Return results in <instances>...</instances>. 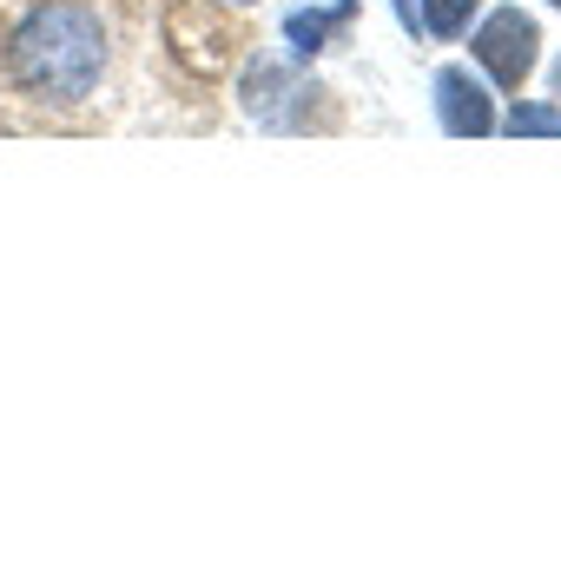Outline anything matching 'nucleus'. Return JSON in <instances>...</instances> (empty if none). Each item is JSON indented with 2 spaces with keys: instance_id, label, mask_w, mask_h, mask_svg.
<instances>
[{
  "instance_id": "9b49d317",
  "label": "nucleus",
  "mask_w": 561,
  "mask_h": 561,
  "mask_svg": "<svg viewBox=\"0 0 561 561\" xmlns=\"http://www.w3.org/2000/svg\"><path fill=\"white\" fill-rule=\"evenodd\" d=\"M548 8H554V14H561V0H548Z\"/></svg>"
},
{
  "instance_id": "0eeeda50",
  "label": "nucleus",
  "mask_w": 561,
  "mask_h": 561,
  "mask_svg": "<svg viewBox=\"0 0 561 561\" xmlns=\"http://www.w3.org/2000/svg\"><path fill=\"white\" fill-rule=\"evenodd\" d=\"M482 14V0H416V34L430 41H462Z\"/></svg>"
},
{
  "instance_id": "f257e3e1",
  "label": "nucleus",
  "mask_w": 561,
  "mask_h": 561,
  "mask_svg": "<svg viewBox=\"0 0 561 561\" xmlns=\"http://www.w3.org/2000/svg\"><path fill=\"white\" fill-rule=\"evenodd\" d=\"M8 73L54 106H80L106 73V21L93 0H41L8 41Z\"/></svg>"
},
{
  "instance_id": "f03ea898",
  "label": "nucleus",
  "mask_w": 561,
  "mask_h": 561,
  "mask_svg": "<svg viewBox=\"0 0 561 561\" xmlns=\"http://www.w3.org/2000/svg\"><path fill=\"white\" fill-rule=\"evenodd\" d=\"M462 41H469L482 80H489L495 93H522V80H528L535 60H541V27H535V14H522V8L476 14V27H469Z\"/></svg>"
},
{
  "instance_id": "423d86ee",
  "label": "nucleus",
  "mask_w": 561,
  "mask_h": 561,
  "mask_svg": "<svg viewBox=\"0 0 561 561\" xmlns=\"http://www.w3.org/2000/svg\"><path fill=\"white\" fill-rule=\"evenodd\" d=\"M351 14H357V0H331V8H305V14H291L285 21V41H291V54L298 60H311V54H324L344 27H351Z\"/></svg>"
},
{
  "instance_id": "39448f33",
  "label": "nucleus",
  "mask_w": 561,
  "mask_h": 561,
  "mask_svg": "<svg viewBox=\"0 0 561 561\" xmlns=\"http://www.w3.org/2000/svg\"><path fill=\"white\" fill-rule=\"evenodd\" d=\"M165 47L192 67V73H225L231 60V27L205 8V0H179L165 14Z\"/></svg>"
},
{
  "instance_id": "7ed1b4c3",
  "label": "nucleus",
  "mask_w": 561,
  "mask_h": 561,
  "mask_svg": "<svg viewBox=\"0 0 561 561\" xmlns=\"http://www.w3.org/2000/svg\"><path fill=\"white\" fill-rule=\"evenodd\" d=\"M318 93H324L318 80L291 73L285 60H271V54H257V60L244 67V113L264 119V126L305 133V126H311V106H305V100H318Z\"/></svg>"
},
{
  "instance_id": "1a4fd4ad",
  "label": "nucleus",
  "mask_w": 561,
  "mask_h": 561,
  "mask_svg": "<svg viewBox=\"0 0 561 561\" xmlns=\"http://www.w3.org/2000/svg\"><path fill=\"white\" fill-rule=\"evenodd\" d=\"M390 8H397V21H403V27L416 34V0H390Z\"/></svg>"
},
{
  "instance_id": "9d476101",
  "label": "nucleus",
  "mask_w": 561,
  "mask_h": 561,
  "mask_svg": "<svg viewBox=\"0 0 561 561\" xmlns=\"http://www.w3.org/2000/svg\"><path fill=\"white\" fill-rule=\"evenodd\" d=\"M554 100H561V73H554Z\"/></svg>"
},
{
  "instance_id": "20e7f679",
  "label": "nucleus",
  "mask_w": 561,
  "mask_h": 561,
  "mask_svg": "<svg viewBox=\"0 0 561 561\" xmlns=\"http://www.w3.org/2000/svg\"><path fill=\"white\" fill-rule=\"evenodd\" d=\"M430 93H436V126H443L449 139H489L495 119H502L495 87H489L482 73H469V67H436Z\"/></svg>"
},
{
  "instance_id": "6e6552de",
  "label": "nucleus",
  "mask_w": 561,
  "mask_h": 561,
  "mask_svg": "<svg viewBox=\"0 0 561 561\" xmlns=\"http://www.w3.org/2000/svg\"><path fill=\"white\" fill-rule=\"evenodd\" d=\"M495 133H508V139H561V106L554 100H515L495 119Z\"/></svg>"
}]
</instances>
